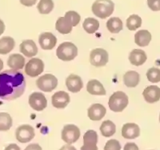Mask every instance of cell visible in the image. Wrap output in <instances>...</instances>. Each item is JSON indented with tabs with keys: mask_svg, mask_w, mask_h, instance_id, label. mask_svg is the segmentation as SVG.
<instances>
[{
	"mask_svg": "<svg viewBox=\"0 0 160 150\" xmlns=\"http://www.w3.org/2000/svg\"><path fill=\"white\" fill-rule=\"evenodd\" d=\"M38 43L42 49L51 50L56 45L57 39L51 32H44L39 35Z\"/></svg>",
	"mask_w": 160,
	"mask_h": 150,
	"instance_id": "12",
	"label": "cell"
},
{
	"mask_svg": "<svg viewBox=\"0 0 160 150\" xmlns=\"http://www.w3.org/2000/svg\"><path fill=\"white\" fill-rule=\"evenodd\" d=\"M3 66H4L3 62H2V59H0V71H1L2 70V68H3Z\"/></svg>",
	"mask_w": 160,
	"mask_h": 150,
	"instance_id": "43",
	"label": "cell"
},
{
	"mask_svg": "<svg viewBox=\"0 0 160 150\" xmlns=\"http://www.w3.org/2000/svg\"><path fill=\"white\" fill-rule=\"evenodd\" d=\"M66 16H68L72 22L73 26L74 27H76L80 22V19H81V16L78 13H77L76 11H69L65 14Z\"/></svg>",
	"mask_w": 160,
	"mask_h": 150,
	"instance_id": "33",
	"label": "cell"
},
{
	"mask_svg": "<svg viewBox=\"0 0 160 150\" xmlns=\"http://www.w3.org/2000/svg\"><path fill=\"white\" fill-rule=\"evenodd\" d=\"M25 58L20 54H12L8 59V65L13 70L22 69L25 65Z\"/></svg>",
	"mask_w": 160,
	"mask_h": 150,
	"instance_id": "21",
	"label": "cell"
},
{
	"mask_svg": "<svg viewBox=\"0 0 160 150\" xmlns=\"http://www.w3.org/2000/svg\"><path fill=\"white\" fill-rule=\"evenodd\" d=\"M80 137V130L75 125H67L62 131V139L67 144H74Z\"/></svg>",
	"mask_w": 160,
	"mask_h": 150,
	"instance_id": "7",
	"label": "cell"
},
{
	"mask_svg": "<svg viewBox=\"0 0 160 150\" xmlns=\"http://www.w3.org/2000/svg\"><path fill=\"white\" fill-rule=\"evenodd\" d=\"M109 56L108 51L102 48H96L90 53V62L91 65L95 67H103L108 64Z\"/></svg>",
	"mask_w": 160,
	"mask_h": 150,
	"instance_id": "6",
	"label": "cell"
},
{
	"mask_svg": "<svg viewBox=\"0 0 160 150\" xmlns=\"http://www.w3.org/2000/svg\"><path fill=\"white\" fill-rule=\"evenodd\" d=\"M148 80L151 83L160 82V69L157 68H151L147 71Z\"/></svg>",
	"mask_w": 160,
	"mask_h": 150,
	"instance_id": "31",
	"label": "cell"
},
{
	"mask_svg": "<svg viewBox=\"0 0 160 150\" xmlns=\"http://www.w3.org/2000/svg\"><path fill=\"white\" fill-rule=\"evenodd\" d=\"M98 143V134L94 130H88L83 136V144H95Z\"/></svg>",
	"mask_w": 160,
	"mask_h": 150,
	"instance_id": "32",
	"label": "cell"
},
{
	"mask_svg": "<svg viewBox=\"0 0 160 150\" xmlns=\"http://www.w3.org/2000/svg\"><path fill=\"white\" fill-rule=\"evenodd\" d=\"M140 135V128L135 123H128L122 126V136L125 139H135Z\"/></svg>",
	"mask_w": 160,
	"mask_h": 150,
	"instance_id": "16",
	"label": "cell"
},
{
	"mask_svg": "<svg viewBox=\"0 0 160 150\" xmlns=\"http://www.w3.org/2000/svg\"><path fill=\"white\" fill-rule=\"evenodd\" d=\"M142 25V18L138 15H131L127 19V28L130 31H135Z\"/></svg>",
	"mask_w": 160,
	"mask_h": 150,
	"instance_id": "30",
	"label": "cell"
},
{
	"mask_svg": "<svg viewBox=\"0 0 160 150\" xmlns=\"http://www.w3.org/2000/svg\"><path fill=\"white\" fill-rule=\"evenodd\" d=\"M140 80L139 74L135 71H129L123 75L124 84L128 88H135Z\"/></svg>",
	"mask_w": 160,
	"mask_h": 150,
	"instance_id": "23",
	"label": "cell"
},
{
	"mask_svg": "<svg viewBox=\"0 0 160 150\" xmlns=\"http://www.w3.org/2000/svg\"><path fill=\"white\" fill-rule=\"evenodd\" d=\"M30 106L35 111L41 112L48 107V101L41 92H33L29 97Z\"/></svg>",
	"mask_w": 160,
	"mask_h": 150,
	"instance_id": "10",
	"label": "cell"
},
{
	"mask_svg": "<svg viewBox=\"0 0 160 150\" xmlns=\"http://www.w3.org/2000/svg\"><path fill=\"white\" fill-rule=\"evenodd\" d=\"M151 40V34L148 30H140L135 35V42L139 47H147Z\"/></svg>",
	"mask_w": 160,
	"mask_h": 150,
	"instance_id": "22",
	"label": "cell"
},
{
	"mask_svg": "<svg viewBox=\"0 0 160 150\" xmlns=\"http://www.w3.org/2000/svg\"><path fill=\"white\" fill-rule=\"evenodd\" d=\"M148 5L151 11H160V0H148Z\"/></svg>",
	"mask_w": 160,
	"mask_h": 150,
	"instance_id": "35",
	"label": "cell"
},
{
	"mask_svg": "<svg viewBox=\"0 0 160 150\" xmlns=\"http://www.w3.org/2000/svg\"><path fill=\"white\" fill-rule=\"evenodd\" d=\"M104 150H121V145L117 140H109L106 143Z\"/></svg>",
	"mask_w": 160,
	"mask_h": 150,
	"instance_id": "34",
	"label": "cell"
},
{
	"mask_svg": "<svg viewBox=\"0 0 160 150\" xmlns=\"http://www.w3.org/2000/svg\"><path fill=\"white\" fill-rule=\"evenodd\" d=\"M20 3L25 7H32L35 5L37 3V0H19Z\"/></svg>",
	"mask_w": 160,
	"mask_h": 150,
	"instance_id": "38",
	"label": "cell"
},
{
	"mask_svg": "<svg viewBox=\"0 0 160 150\" xmlns=\"http://www.w3.org/2000/svg\"><path fill=\"white\" fill-rule=\"evenodd\" d=\"M56 55L62 61H71L78 55V48L73 43H62L57 48Z\"/></svg>",
	"mask_w": 160,
	"mask_h": 150,
	"instance_id": "3",
	"label": "cell"
},
{
	"mask_svg": "<svg viewBox=\"0 0 160 150\" xmlns=\"http://www.w3.org/2000/svg\"><path fill=\"white\" fill-rule=\"evenodd\" d=\"M87 91L91 95L105 96L106 90L102 84L97 80H91L87 84Z\"/></svg>",
	"mask_w": 160,
	"mask_h": 150,
	"instance_id": "20",
	"label": "cell"
},
{
	"mask_svg": "<svg viewBox=\"0 0 160 150\" xmlns=\"http://www.w3.org/2000/svg\"><path fill=\"white\" fill-rule=\"evenodd\" d=\"M26 80L17 70H7L0 73V99L14 101L24 93Z\"/></svg>",
	"mask_w": 160,
	"mask_h": 150,
	"instance_id": "1",
	"label": "cell"
},
{
	"mask_svg": "<svg viewBox=\"0 0 160 150\" xmlns=\"http://www.w3.org/2000/svg\"><path fill=\"white\" fill-rule=\"evenodd\" d=\"M128 104V96L123 92L118 91L110 97L108 105L111 111L115 112H122Z\"/></svg>",
	"mask_w": 160,
	"mask_h": 150,
	"instance_id": "4",
	"label": "cell"
},
{
	"mask_svg": "<svg viewBox=\"0 0 160 150\" xmlns=\"http://www.w3.org/2000/svg\"><path fill=\"white\" fill-rule=\"evenodd\" d=\"M107 28L111 33L117 34L122 31L123 28V24L119 18L113 17V18H109L107 22Z\"/></svg>",
	"mask_w": 160,
	"mask_h": 150,
	"instance_id": "25",
	"label": "cell"
},
{
	"mask_svg": "<svg viewBox=\"0 0 160 150\" xmlns=\"http://www.w3.org/2000/svg\"><path fill=\"white\" fill-rule=\"evenodd\" d=\"M82 27L87 33L93 34L98 31L99 28V22L96 18H87L82 23Z\"/></svg>",
	"mask_w": 160,
	"mask_h": 150,
	"instance_id": "27",
	"label": "cell"
},
{
	"mask_svg": "<svg viewBox=\"0 0 160 150\" xmlns=\"http://www.w3.org/2000/svg\"><path fill=\"white\" fill-rule=\"evenodd\" d=\"M44 71V64L38 58H33L25 66V73L31 77H36Z\"/></svg>",
	"mask_w": 160,
	"mask_h": 150,
	"instance_id": "9",
	"label": "cell"
},
{
	"mask_svg": "<svg viewBox=\"0 0 160 150\" xmlns=\"http://www.w3.org/2000/svg\"><path fill=\"white\" fill-rule=\"evenodd\" d=\"M59 150H77V149L75 148V147H74L73 145H69V144H67L66 145H63V146L60 148Z\"/></svg>",
	"mask_w": 160,
	"mask_h": 150,
	"instance_id": "41",
	"label": "cell"
},
{
	"mask_svg": "<svg viewBox=\"0 0 160 150\" xmlns=\"http://www.w3.org/2000/svg\"><path fill=\"white\" fill-rule=\"evenodd\" d=\"M35 128L29 125H20L15 131V137L20 143L29 142L35 137Z\"/></svg>",
	"mask_w": 160,
	"mask_h": 150,
	"instance_id": "8",
	"label": "cell"
},
{
	"mask_svg": "<svg viewBox=\"0 0 160 150\" xmlns=\"http://www.w3.org/2000/svg\"><path fill=\"white\" fill-rule=\"evenodd\" d=\"M20 51L22 55L28 58L35 56L38 53V48H37L36 44L31 39H27L21 43L20 44Z\"/></svg>",
	"mask_w": 160,
	"mask_h": 150,
	"instance_id": "17",
	"label": "cell"
},
{
	"mask_svg": "<svg viewBox=\"0 0 160 150\" xmlns=\"http://www.w3.org/2000/svg\"><path fill=\"white\" fill-rule=\"evenodd\" d=\"M147 54L144 51L140 49H134L129 55V60L132 65L141 66L147 61Z\"/></svg>",
	"mask_w": 160,
	"mask_h": 150,
	"instance_id": "19",
	"label": "cell"
},
{
	"mask_svg": "<svg viewBox=\"0 0 160 150\" xmlns=\"http://www.w3.org/2000/svg\"><path fill=\"white\" fill-rule=\"evenodd\" d=\"M107 113V109L101 104H92L88 110V115L90 119L93 121H98L102 120Z\"/></svg>",
	"mask_w": 160,
	"mask_h": 150,
	"instance_id": "13",
	"label": "cell"
},
{
	"mask_svg": "<svg viewBox=\"0 0 160 150\" xmlns=\"http://www.w3.org/2000/svg\"><path fill=\"white\" fill-rule=\"evenodd\" d=\"M114 10L115 4L111 0H96L91 8L93 14L102 19L111 16Z\"/></svg>",
	"mask_w": 160,
	"mask_h": 150,
	"instance_id": "2",
	"label": "cell"
},
{
	"mask_svg": "<svg viewBox=\"0 0 160 150\" xmlns=\"http://www.w3.org/2000/svg\"><path fill=\"white\" fill-rule=\"evenodd\" d=\"M55 4L52 0H40L37 6L38 12L42 15H48L54 9Z\"/></svg>",
	"mask_w": 160,
	"mask_h": 150,
	"instance_id": "28",
	"label": "cell"
},
{
	"mask_svg": "<svg viewBox=\"0 0 160 150\" xmlns=\"http://www.w3.org/2000/svg\"><path fill=\"white\" fill-rule=\"evenodd\" d=\"M5 31V24L2 19H0V35H2Z\"/></svg>",
	"mask_w": 160,
	"mask_h": 150,
	"instance_id": "42",
	"label": "cell"
},
{
	"mask_svg": "<svg viewBox=\"0 0 160 150\" xmlns=\"http://www.w3.org/2000/svg\"><path fill=\"white\" fill-rule=\"evenodd\" d=\"M66 86L71 92L77 93L82 88L83 83L81 77L75 74H71L66 80Z\"/></svg>",
	"mask_w": 160,
	"mask_h": 150,
	"instance_id": "14",
	"label": "cell"
},
{
	"mask_svg": "<svg viewBox=\"0 0 160 150\" xmlns=\"http://www.w3.org/2000/svg\"><path fill=\"white\" fill-rule=\"evenodd\" d=\"M4 150H21L19 147L16 144H10L9 145L6 147Z\"/></svg>",
	"mask_w": 160,
	"mask_h": 150,
	"instance_id": "40",
	"label": "cell"
},
{
	"mask_svg": "<svg viewBox=\"0 0 160 150\" xmlns=\"http://www.w3.org/2000/svg\"><path fill=\"white\" fill-rule=\"evenodd\" d=\"M81 150H98V147L95 144H83Z\"/></svg>",
	"mask_w": 160,
	"mask_h": 150,
	"instance_id": "36",
	"label": "cell"
},
{
	"mask_svg": "<svg viewBox=\"0 0 160 150\" xmlns=\"http://www.w3.org/2000/svg\"><path fill=\"white\" fill-rule=\"evenodd\" d=\"M100 132L105 137H111L116 132V126L111 121H105L100 126Z\"/></svg>",
	"mask_w": 160,
	"mask_h": 150,
	"instance_id": "26",
	"label": "cell"
},
{
	"mask_svg": "<svg viewBox=\"0 0 160 150\" xmlns=\"http://www.w3.org/2000/svg\"><path fill=\"white\" fill-rule=\"evenodd\" d=\"M12 126V118L9 113L0 112V131H8Z\"/></svg>",
	"mask_w": 160,
	"mask_h": 150,
	"instance_id": "29",
	"label": "cell"
},
{
	"mask_svg": "<svg viewBox=\"0 0 160 150\" xmlns=\"http://www.w3.org/2000/svg\"><path fill=\"white\" fill-rule=\"evenodd\" d=\"M144 100L148 103L153 104L160 100V88L155 85H151L144 89L142 92Z\"/></svg>",
	"mask_w": 160,
	"mask_h": 150,
	"instance_id": "15",
	"label": "cell"
},
{
	"mask_svg": "<svg viewBox=\"0 0 160 150\" xmlns=\"http://www.w3.org/2000/svg\"><path fill=\"white\" fill-rule=\"evenodd\" d=\"M73 23L71 20L68 16L64 15V17H59L57 19L56 23H55V28L59 33L62 35H67V34L71 33L72 31Z\"/></svg>",
	"mask_w": 160,
	"mask_h": 150,
	"instance_id": "18",
	"label": "cell"
},
{
	"mask_svg": "<svg viewBox=\"0 0 160 150\" xmlns=\"http://www.w3.org/2000/svg\"><path fill=\"white\" fill-rule=\"evenodd\" d=\"M36 85L42 92H51L57 88L58 80L54 75L46 74L37 80Z\"/></svg>",
	"mask_w": 160,
	"mask_h": 150,
	"instance_id": "5",
	"label": "cell"
},
{
	"mask_svg": "<svg viewBox=\"0 0 160 150\" xmlns=\"http://www.w3.org/2000/svg\"><path fill=\"white\" fill-rule=\"evenodd\" d=\"M159 122H160V114H159Z\"/></svg>",
	"mask_w": 160,
	"mask_h": 150,
	"instance_id": "44",
	"label": "cell"
},
{
	"mask_svg": "<svg viewBox=\"0 0 160 150\" xmlns=\"http://www.w3.org/2000/svg\"><path fill=\"white\" fill-rule=\"evenodd\" d=\"M70 101H71V98H70L69 94L63 91L55 92L51 98L52 105L56 108H66L70 103Z\"/></svg>",
	"mask_w": 160,
	"mask_h": 150,
	"instance_id": "11",
	"label": "cell"
},
{
	"mask_svg": "<svg viewBox=\"0 0 160 150\" xmlns=\"http://www.w3.org/2000/svg\"><path fill=\"white\" fill-rule=\"evenodd\" d=\"M123 150H139L138 149V145L135 143H127L124 146Z\"/></svg>",
	"mask_w": 160,
	"mask_h": 150,
	"instance_id": "37",
	"label": "cell"
},
{
	"mask_svg": "<svg viewBox=\"0 0 160 150\" xmlns=\"http://www.w3.org/2000/svg\"><path fill=\"white\" fill-rule=\"evenodd\" d=\"M24 150H42V147L40 146L38 144H31L28 146L26 147Z\"/></svg>",
	"mask_w": 160,
	"mask_h": 150,
	"instance_id": "39",
	"label": "cell"
},
{
	"mask_svg": "<svg viewBox=\"0 0 160 150\" xmlns=\"http://www.w3.org/2000/svg\"><path fill=\"white\" fill-rule=\"evenodd\" d=\"M15 42L14 39L5 36L0 39V55H7L15 48Z\"/></svg>",
	"mask_w": 160,
	"mask_h": 150,
	"instance_id": "24",
	"label": "cell"
}]
</instances>
